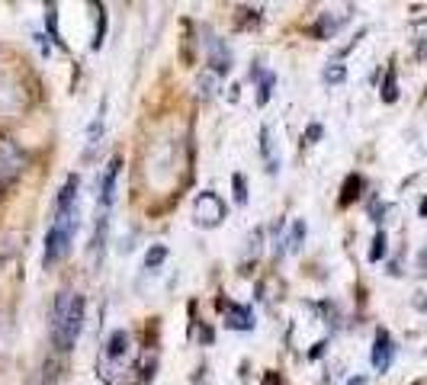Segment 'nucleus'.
I'll return each mask as SVG.
<instances>
[{"mask_svg":"<svg viewBox=\"0 0 427 385\" xmlns=\"http://www.w3.org/2000/svg\"><path fill=\"white\" fill-rule=\"evenodd\" d=\"M260 154H264V164H267V174H276L280 170V154H276V142L270 126L260 128Z\"/></svg>","mask_w":427,"mask_h":385,"instance_id":"10","label":"nucleus"},{"mask_svg":"<svg viewBox=\"0 0 427 385\" xmlns=\"http://www.w3.org/2000/svg\"><path fill=\"white\" fill-rule=\"evenodd\" d=\"M23 151L16 148L13 142H7V138H0V189L7 187L10 180H16V174L23 170Z\"/></svg>","mask_w":427,"mask_h":385,"instance_id":"4","label":"nucleus"},{"mask_svg":"<svg viewBox=\"0 0 427 385\" xmlns=\"http://www.w3.org/2000/svg\"><path fill=\"white\" fill-rule=\"evenodd\" d=\"M305 142H315V138H321V126H309V132H305Z\"/></svg>","mask_w":427,"mask_h":385,"instance_id":"23","label":"nucleus"},{"mask_svg":"<svg viewBox=\"0 0 427 385\" xmlns=\"http://www.w3.org/2000/svg\"><path fill=\"white\" fill-rule=\"evenodd\" d=\"M126 353H129V334L116 331L113 337L107 340V356H109V360H122Z\"/></svg>","mask_w":427,"mask_h":385,"instance_id":"11","label":"nucleus"},{"mask_svg":"<svg viewBox=\"0 0 427 385\" xmlns=\"http://www.w3.org/2000/svg\"><path fill=\"white\" fill-rule=\"evenodd\" d=\"M273 83H276V74H273V71L260 74V83H257V106H264L270 97H273Z\"/></svg>","mask_w":427,"mask_h":385,"instance_id":"14","label":"nucleus"},{"mask_svg":"<svg viewBox=\"0 0 427 385\" xmlns=\"http://www.w3.org/2000/svg\"><path fill=\"white\" fill-rule=\"evenodd\" d=\"M421 215H427V199H424V203H421Z\"/></svg>","mask_w":427,"mask_h":385,"instance_id":"25","label":"nucleus"},{"mask_svg":"<svg viewBox=\"0 0 427 385\" xmlns=\"http://www.w3.org/2000/svg\"><path fill=\"white\" fill-rule=\"evenodd\" d=\"M347 77V68H344L341 61H331L328 68H325V83H344Z\"/></svg>","mask_w":427,"mask_h":385,"instance_id":"19","label":"nucleus"},{"mask_svg":"<svg viewBox=\"0 0 427 385\" xmlns=\"http://www.w3.org/2000/svg\"><path fill=\"white\" fill-rule=\"evenodd\" d=\"M84 327V295L81 292H58L52 305V344L68 353L74 350L77 337Z\"/></svg>","mask_w":427,"mask_h":385,"instance_id":"2","label":"nucleus"},{"mask_svg":"<svg viewBox=\"0 0 427 385\" xmlns=\"http://www.w3.org/2000/svg\"><path fill=\"white\" fill-rule=\"evenodd\" d=\"M305 231H309V228H305V222H302V219L292 222V231H290V238H286V244H290V248H286V250H299V248H302Z\"/></svg>","mask_w":427,"mask_h":385,"instance_id":"17","label":"nucleus"},{"mask_svg":"<svg viewBox=\"0 0 427 385\" xmlns=\"http://www.w3.org/2000/svg\"><path fill=\"white\" fill-rule=\"evenodd\" d=\"M46 29H48V39H52L58 48H65V39H61V29H58V7L48 4L46 7Z\"/></svg>","mask_w":427,"mask_h":385,"instance_id":"12","label":"nucleus"},{"mask_svg":"<svg viewBox=\"0 0 427 385\" xmlns=\"http://www.w3.org/2000/svg\"><path fill=\"white\" fill-rule=\"evenodd\" d=\"M219 81L222 77L215 74V71H203V77H199V93H203V97H215V90H219Z\"/></svg>","mask_w":427,"mask_h":385,"instance_id":"15","label":"nucleus"},{"mask_svg":"<svg viewBox=\"0 0 427 385\" xmlns=\"http://www.w3.org/2000/svg\"><path fill=\"white\" fill-rule=\"evenodd\" d=\"M347 20H351V13H347V10H344V13H331V10H328V13L318 16V23H315V36H318V39H331L344 23H347Z\"/></svg>","mask_w":427,"mask_h":385,"instance_id":"9","label":"nucleus"},{"mask_svg":"<svg viewBox=\"0 0 427 385\" xmlns=\"http://www.w3.org/2000/svg\"><path fill=\"white\" fill-rule=\"evenodd\" d=\"M193 219H196L199 228H219L222 219H225V203H222L219 193L206 189L196 196V205H193Z\"/></svg>","mask_w":427,"mask_h":385,"instance_id":"3","label":"nucleus"},{"mask_svg":"<svg viewBox=\"0 0 427 385\" xmlns=\"http://www.w3.org/2000/svg\"><path fill=\"white\" fill-rule=\"evenodd\" d=\"M360 189H363V177L360 174H351L347 177V183H344V196H341V209H347V205L353 203V199L360 196Z\"/></svg>","mask_w":427,"mask_h":385,"instance_id":"13","label":"nucleus"},{"mask_svg":"<svg viewBox=\"0 0 427 385\" xmlns=\"http://www.w3.org/2000/svg\"><path fill=\"white\" fill-rule=\"evenodd\" d=\"M103 36H107V10L100 7V16H97V36H93V48L103 46Z\"/></svg>","mask_w":427,"mask_h":385,"instance_id":"22","label":"nucleus"},{"mask_svg":"<svg viewBox=\"0 0 427 385\" xmlns=\"http://www.w3.org/2000/svg\"><path fill=\"white\" fill-rule=\"evenodd\" d=\"M119 167H122V161L119 158H109V164L103 167V177H100V183H97V199H100V209H107L109 212V205H113V199H116V180H119Z\"/></svg>","mask_w":427,"mask_h":385,"instance_id":"6","label":"nucleus"},{"mask_svg":"<svg viewBox=\"0 0 427 385\" xmlns=\"http://www.w3.org/2000/svg\"><path fill=\"white\" fill-rule=\"evenodd\" d=\"M77 189H81V177L71 174L61 187L58 199H55V219L48 225L46 234V254H42V264L55 266L58 260H65L74 244V234H77Z\"/></svg>","mask_w":427,"mask_h":385,"instance_id":"1","label":"nucleus"},{"mask_svg":"<svg viewBox=\"0 0 427 385\" xmlns=\"http://www.w3.org/2000/svg\"><path fill=\"white\" fill-rule=\"evenodd\" d=\"M164 260H168V248H164V244H154V248L145 254V266H148V270H158Z\"/></svg>","mask_w":427,"mask_h":385,"instance_id":"18","label":"nucleus"},{"mask_svg":"<svg viewBox=\"0 0 427 385\" xmlns=\"http://www.w3.org/2000/svg\"><path fill=\"white\" fill-rule=\"evenodd\" d=\"M392 356H395V344H392V334L386 327L376 331V340H373V370L376 372H386L392 366Z\"/></svg>","mask_w":427,"mask_h":385,"instance_id":"8","label":"nucleus"},{"mask_svg":"<svg viewBox=\"0 0 427 385\" xmlns=\"http://www.w3.org/2000/svg\"><path fill=\"white\" fill-rule=\"evenodd\" d=\"M206 52H209V71H215L219 77H225L231 71V52L219 36L206 32Z\"/></svg>","mask_w":427,"mask_h":385,"instance_id":"7","label":"nucleus"},{"mask_svg":"<svg viewBox=\"0 0 427 385\" xmlns=\"http://www.w3.org/2000/svg\"><path fill=\"white\" fill-rule=\"evenodd\" d=\"M231 183H235V203L244 205V203H248V183H244V177L235 174V177H231Z\"/></svg>","mask_w":427,"mask_h":385,"instance_id":"21","label":"nucleus"},{"mask_svg":"<svg viewBox=\"0 0 427 385\" xmlns=\"http://www.w3.org/2000/svg\"><path fill=\"white\" fill-rule=\"evenodd\" d=\"M386 244H389V241H386V231H376V238H373V250H370V260H373V264L386 257Z\"/></svg>","mask_w":427,"mask_h":385,"instance_id":"20","label":"nucleus"},{"mask_svg":"<svg viewBox=\"0 0 427 385\" xmlns=\"http://www.w3.org/2000/svg\"><path fill=\"white\" fill-rule=\"evenodd\" d=\"M260 385H280V376H276V372H267V376H264V382Z\"/></svg>","mask_w":427,"mask_h":385,"instance_id":"24","label":"nucleus"},{"mask_svg":"<svg viewBox=\"0 0 427 385\" xmlns=\"http://www.w3.org/2000/svg\"><path fill=\"white\" fill-rule=\"evenodd\" d=\"M219 309H222V315H225V327H229V331H254V325H257L251 305L219 302Z\"/></svg>","mask_w":427,"mask_h":385,"instance_id":"5","label":"nucleus"},{"mask_svg":"<svg viewBox=\"0 0 427 385\" xmlns=\"http://www.w3.org/2000/svg\"><path fill=\"white\" fill-rule=\"evenodd\" d=\"M398 100V81H395V68L386 71V83H382V103H395Z\"/></svg>","mask_w":427,"mask_h":385,"instance_id":"16","label":"nucleus"}]
</instances>
